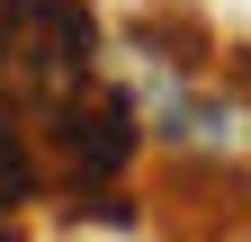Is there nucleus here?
<instances>
[{
	"label": "nucleus",
	"mask_w": 251,
	"mask_h": 242,
	"mask_svg": "<svg viewBox=\"0 0 251 242\" xmlns=\"http://www.w3.org/2000/svg\"><path fill=\"white\" fill-rule=\"evenodd\" d=\"M27 189H36V153L0 126V197H27Z\"/></svg>",
	"instance_id": "obj_3"
},
{
	"label": "nucleus",
	"mask_w": 251,
	"mask_h": 242,
	"mask_svg": "<svg viewBox=\"0 0 251 242\" xmlns=\"http://www.w3.org/2000/svg\"><path fill=\"white\" fill-rule=\"evenodd\" d=\"M90 9L81 0H9L0 9V54H9V81L36 90V99H72L90 90Z\"/></svg>",
	"instance_id": "obj_1"
},
{
	"label": "nucleus",
	"mask_w": 251,
	"mask_h": 242,
	"mask_svg": "<svg viewBox=\"0 0 251 242\" xmlns=\"http://www.w3.org/2000/svg\"><path fill=\"white\" fill-rule=\"evenodd\" d=\"M54 162L63 170H72L81 179V189H108V179L126 170V153H135V108H126V99H108V90H90V99H81V90H72V99H54Z\"/></svg>",
	"instance_id": "obj_2"
}]
</instances>
